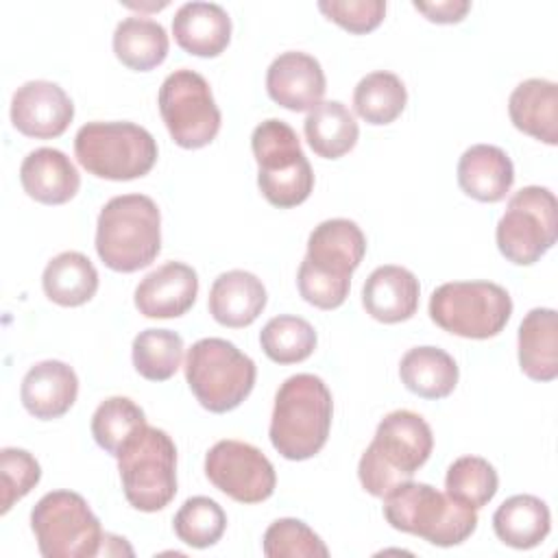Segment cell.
<instances>
[{"label":"cell","mask_w":558,"mask_h":558,"mask_svg":"<svg viewBox=\"0 0 558 558\" xmlns=\"http://www.w3.org/2000/svg\"><path fill=\"white\" fill-rule=\"evenodd\" d=\"M314 327L301 318L281 314L270 318L259 331L262 351L277 364H296L307 360L316 349Z\"/></svg>","instance_id":"obj_34"},{"label":"cell","mask_w":558,"mask_h":558,"mask_svg":"<svg viewBox=\"0 0 558 558\" xmlns=\"http://www.w3.org/2000/svg\"><path fill=\"white\" fill-rule=\"evenodd\" d=\"M366 253V238L362 229L349 218L323 220L307 238V253L299 268L314 275L351 283L353 270L362 264Z\"/></svg>","instance_id":"obj_14"},{"label":"cell","mask_w":558,"mask_h":558,"mask_svg":"<svg viewBox=\"0 0 558 558\" xmlns=\"http://www.w3.org/2000/svg\"><path fill=\"white\" fill-rule=\"evenodd\" d=\"M161 251V214L146 194H122L105 203L96 222V253L116 272H135Z\"/></svg>","instance_id":"obj_3"},{"label":"cell","mask_w":558,"mask_h":558,"mask_svg":"<svg viewBox=\"0 0 558 558\" xmlns=\"http://www.w3.org/2000/svg\"><path fill=\"white\" fill-rule=\"evenodd\" d=\"M174 534L190 547L205 549L216 545L227 530L225 510L209 497H190L177 510L172 521Z\"/></svg>","instance_id":"obj_36"},{"label":"cell","mask_w":558,"mask_h":558,"mask_svg":"<svg viewBox=\"0 0 558 558\" xmlns=\"http://www.w3.org/2000/svg\"><path fill=\"white\" fill-rule=\"evenodd\" d=\"M514 183V166L506 150L493 144L466 148L458 161L460 190L480 203H499Z\"/></svg>","instance_id":"obj_22"},{"label":"cell","mask_w":558,"mask_h":558,"mask_svg":"<svg viewBox=\"0 0 558 558\" xmlns=\"http://www.w3.org/2000/svg\"><path fill=\"white\" fill-rule=\"evenodd\" d=\"M255 377V362L225 338H203L187 349L185 381L214 414L235 410L251 395Z\"/></svg>","instance_id":"obj_6"},{"label":"cell","mask_w":558,"mask_h":558,"mask_svg":"<svg viewBox=\"0 0 558 558\" xmlns=\"http://www.w3.org/2000/svg\"><path fill=\"white\" fill-rule=\"evenodd\" d=\"M44 558H92L100 554L102 527L87 501L72 490L46 493L31 512Z\"/></svg>","instance_id":"obj_10"},{"label":"cell","mask_w":558,"mask_h":558,"mask_svg":"<svg viewBox=\"0 0 558 558\" xmlns=\"http://www.w3.org/2000/svg\"><path fill=\"white\" fill-rule=\"evenodd\" d=\"M196 294V270L183 262H168L137 283L135 307L146 318H177L194 305Z\"/></svg>","instance_id":"obj_17"},{"label":"cell","mask_w":558,"mask_h":558,"mask_svg":"<svg viewBox=\"0 0 558 558\" xmlns=\"http://www.w3.org/2000/svg\"><path fill=\"white\" fill-rule=\"evenodd\" d=\"M519 366L534 381L558 377V314L551 307H534L519 325Z\"/></svg>","instance_id":"obj_25"},{"label":"cell","mask_w":558,"mask_h":558,"mask_svg":"<svg viewBox=\"0 0 558 558\" xmlns=\"http://www.w3.org/2000/svg\"><path fill=\"white\" fill-rule=\"evenodd\" d=\"M126 501L140 512H157L177 495V447L159 427L144 425L118 453Z\"/></svg>","instance_id":"obj_8"},{"label":"cell","mask_w":558,"mask_h":558,"mask_svg":"<svg viewBox=\"0 0 558 558\" xmlns=\"http://www.w3.org/2000/svg\"><path fill=\"white\" fill-rule=\"evenodd\" d=\"M512 316V299L493 281H449L429 296V318L445 331L486 340L497 336Z\"/></svg>","instance_id":"obj_9"},{"label":"cell","mask_w":558,"mask_h":558,"mask_svg":"<svg viewBox=\"0 0 558 558\" xmlns=\"http://www.w3.org/2000/svg\"><path fill=\"white\" fill-rule=\"evenodd\" d=\"M157 105L177 146L194 150L216 140L222 116L209 83L198 72L187 68L170 72L159 87Z\"/></svg>","instance_id":"obj_12"},{"label":"cell","mask_w":558,"mask_h":558,"mask_svg":"<svg viewBox=\"0 0 558 558\" xmlns=\"http://www.w3.org/2000/svg\"><path fill=\"white\" fill-rule=\"evenodd\" d=\"M41 480V466L33 453L17 447H4L0 451V482H2V508L7 514L15 501L26 497Z\"/></svg>","instance_id":"obj_38"},{"label":"cell","mask_w":558,"mask_h":558,"mask_svg":"<svg viewBox=\"0 0 558 558\" xmlns=\"http://www.w3.org/2000/svg\"><path fill=\"white\" fill-rule=\"evenodd\" d=\"M432 449V427L421 414L412 410H395L386 414L357 464L362 488L373 497L388 495L401 482L412 480V475L427 462Z\"/></svg>","instance_id":"obj_2"},{"label":"cell","mask_w":558,"mask_h":558,"mask_svg":"<svg viewBox=\"0 0 558 558\" xmlns=\"http://www.w3.org/2000/svg\"><path fill=\"white\" fill-rule=\"evenodd\" d=\"M264 556L268 558H327L329 549L320 536L303 521L286 517L277 519L264 532L262 543Z\"/></svg>","instance_id":"obj_37"},{"label":"cell","mask_w":558,"mask_h":558,"mask_svg":"<svg viewBox=\"0 0 558 558\" xmlns=\"http://www.w3.org/2000/svg\"><path fill=\"white\" fill-rule=\"evenodd\" d=\"M416 11H421L429 22L436 24H458L471 9L466 0H442V2H412Z\"/></svg>","instance_id":"obj_40"},{"label":"cell","mask_w":558,"mask_h":558,"mask_svg":"<svg viewBox=\"0 0 558 558\" xmlns=\"http://www.w3.org/2000/svg\"><path fill=\"white\" fill-rule=\"evenodd\" d=\"M41 288L52 303L61 307H78L96 294L98 270L87 255L78 251H63L46 264Z\"/></svg>","instance_id":"obj_29"},{"label":"cell","mask_w":558,"mask_h":558,"mask_svg":"<svg viewBox=\"0 0 558 558\" xmlns=\"http://www.w3.org/2000/svg\"><path fill=\"white\" fill-rule=\"evenodd\" d=\"M558 233V203L551 190L527 185L514 192L497 222L495 240L499 253L517 264H536L554 244Z\"/></svg>","instance_id":"obj_11"},{"label":"cell","mask_w":558,"mask_h":558,"mask_svg":"<svg viewBox=\"0 0 558 558\" xmlns=\"http://www.w3.org/2000/svg\"><path fill=\"white\" fill-rule=\"evenodd\" d=\"M20 183L33 201L63 205L76 196L81 174L63 150L44 146L24 157L20 166Z\"/></svg>","instance_id":"obj_20"},{"label":"cell","mask_w":558,"mask_h":558,"mask_svg":"<svg viewBox=\"0 0 558 558\" xmlns=\"http://www.w3.org/2000/svg\"><path fill=\"white\" fill-rule=\"evenodd\" d=\"M331 416L333 399L327 384L312 373H296L275 395L270 442L286 460L314 458L329 438Z\"/></svg>","instance_id":"obj_1"},{"label":"cell","mask_w":558,"mask_h":558,"mask_svg":"<svg viewBox=\"0 0 558 558\" xmlns=\"http://www.w3.org/2000/svg\"><path fill=\"white\" fill-rule=\"evenodd\" d=\"M172 35L194 57H218L231 41V17L216 2H185L172 17Z\"/></svg>","instance_id":"obj_23"},{"label":"cell","mask_w":558,"mask_h":558,"mask_svg":"<svg viewBox=\"0 0 558 558\" xmlns=\"http://www.w3.org/2000/svg\"><path fill=\"white\" fill-rule=\"evenodd\" d=\"M403 386L423 399H445L458 386L456 360L438 347H414L399 364Z\"/></svg>","instance_id":"obj_27"},{"label":"cell","mask_w":558,"mask_h":558,"mask_svg":"<svg viewBox=\"0 0 558 558\" xmlns=\"http://www.w3.org/2000/svg\"><path fill=\"white\" fill-rule=\"evenodd\" d=\"M78 377L61 360H44L31 366L22 379L20 399L26 412L39 421L63 416L76 401Z\"/></svg>","instance_id":"obj_18"},{"label":"cell","mask_w":558,"mask_h":558,"mask_svg":"<svg viewBox=\"0 0 558 558\" xmlns=\"http://www.w3.org/2000/svg\"><path fill=\"white\" fill-rule=\"evenodd\" d=\"M170 39L166 28L144 15L124 17L113 31V52L122 65L135 72H148L168 57Z\"/></svg>","instance_id":"obj_28"},{"label":"cell","mask_w":558,"mask_h":558,"mask_svg":"<svg viewBox=\"0 0 558 558\" xmlns=\"http://www.w3.org/2000/svg\"><path fill=\"white\" fill-rule=\"evenodd\" d=\"M512 124L549 146L558 144V85L547 78L519 83L508 98Z\"/></svg>","instance_id":"obj_24"},{"label":"cell","mask_w":558,"mask_h":558,"mask_svg":"<svg viewBox=\"0 0 558 558\" xmlns=\"http://www.w3.org/2000/svg\"><path fill=\"white\" fill-rule=\"evenodd\" d=\"M72 118V98L52 81H28L17 87L11 98V122L26 137H59L70 126Z\"/></svg>","instance_id":"obj_15"},{"label":"cell","mask_w":558,"mask_h":558,"mask_svg":"<svg viewBox=\"0 0 558 558\" xmlns=\"http://www.w3.org/2000/svg\"><path fill=\"white\" fill-rule=\"evenodd\" d=\"M327 89L325 72L307 52L290 50L279 54L266 72L268 96L288 111H312L323 102Z\"/></svg>","instance_id":"obj_16"},{"label":"cell","mask_w":558,"mask_h":558,"mask_svg":"<svg viewBox=\"0 0 558 558\" xmlns=\"http://www.w3.org/2000/svg\"><path fill=\"white\" fill-rule=\"evenodd\" d=\"M421 286L414 272L386 264L375 268L362 288V305L375 320L392 325L412 318L418 310Z\"/></svg>","instance_id":"obj_19"},{"label":"cell","mask_w":558,"mask_h":558,"mask_svg":"<svg viewBox=\"0 0 558 558\" xmlns=\"http://www.w3.org/2000/svg\"><path fill=\"white\" fill-rule=\"evenodd\" d=\"M133 366L148 381L170 379L183 360V338L170 329H144L135 336Z\"/></svg>","instance_id":"obj_33"},{"label":"cell","mask_w":558,"mask_h":558,"mask_svg":"<svg viewBox=\"0 0 558 558\" xmlns=\"http://www.w3.org/2000/svg\"><path fill=\"white\" fill-rule=\"evenodd\" d=\"M318 11L353 35L375 31L386 15L384 0H320Z\"/></svg>","instance_id":"obj_39"},{"label":"cell","mask_w":558,"mask_h":558,"mask_svg":"<svg viewBox=\"0 0 558 558\" xmlns=\"http://www.w3.org/2000/svg\"><path fill=\"white\" fill-rule=\"evenodd\" d=\"M499 477L495 466L480 456H462L451 462L445 475V488L451 499L473 510L484 508L497 493Z\"/></svg>","instance_id":"obj_35"},{"label":"cell","mask_w":558,"mask_h":558,"mask_svg":"<svg viewBox=\"0 0 558 558\" xmlns=\"http://www.w3.org/2000/svg\"><path fill=\"white\" fill-rule=\"evenodd\" d=\"M408 105L403 81L386 70H377L360 78L353 89V109L368 124L381 126L395 122Z\"/></svg>","instance_id":"obj_31"},{"label":"cell","mask_w":558,"mask_h":558,"mask_svg":"<svg viewBox=\"0 0 558 558\" xmlns=\"http://www.w3.org/2000/svg\"><path fill=\"white\" fill-rule=\"evenodd\" d=\"M303 133L318 157L340 159L357 144L360 126L347 105L340 100H323L307 113Z\"/></svg>","instance_id":"obj_30"},{"label":"cell","mask_w":558,"mask_h":558,"mask_svg":"<svg viewBox=\"0 0 558 558\" xmlns=\"http://www.w3.org/2000/svg\"><path fill=\"white\" fill-rule=\"evenodd\" d=\"M266 288L248 270H227L209 288L207 307L216 323L240 329L255 323L266 307Z\"/></svg>","instance_id":"obj_21"},{"label":"cell","mask_w":558,"mask_h":558,"mask_svg":"<svg viewBox=\"0 0 558 558\" xmlns=\"http://www.w3.org/2000/svg\"><path fill=\"white\" fill-rule=\"evenodd\" d=\"M384 499L386 521L438 547L464 543L477 527V510L423 482H401Z\"/></svg>","instance_id":"obj_4"},{"label":"cell","mask_w":558,"mask_h":558,"mask_svg":"<svg viewBox=\"0 0 558 558\" xmlns=\"http://www.w3.org/2000/svg\"><path fill=\"white\" fill-rule=\"evenodd\" d=\"M493 530L504 545L532 549L547 538L551 530V514L541 497L512 495L495 510Z\"/></svg>","instance_id":"obj_26"},{"label":"cell","mask_w":558,"mask_h":558,"mask_svg":"<svg viewBox=\"0 0 558 558\" xmlns=\"http://www.w3.org/2000/svg\"><path fill=\"white\" fill-rule=\"evenodd\" d=\"M74 155L98 179L133 181L153 170L157 142L133 122H87L76 131Z\"/></svg>","instance_id":"obj_7"},{"label":"cell","mask_w":558,"mask_h":558,"mask_svg":"<svg viewBox=\"0 0 558 558\" xmlns=\"http://www.w3.org/2000/svg\"><path fill=\"white\" fill-rule=\"evenodd\" d=\"M207 480L240 504L266 501L277 486L272 462L242 440H218L205 456Z\"/></svg>","instance_id":"obj_13"},{"label":"cell","mask_w":558,"mask_h":558,"mask_svg":"<svg viewBox=\"0 0 558 558\" xmlns=\"http://www.w3.org/2000/svg\"><path fill=\"white\" fill-rule=\"evenodd\" d=\"M253 157L257 161V185L264 198L290 209L305 203L314 190L312 166L301 150L294 129L277 118H268L253 129Z\"/></svg>","instance_id":"obj_5"},{"label":"cell","mask_w":558,"mask_h":558,"mask_svg":"<svg viewBox=\"0 0 558 558\" xmlns=\"http://www.w3.org/2000/svg\"><path fill=\"white\" fill-rule=\"evenodd\" d=\"M146 425L144 410L129 397L105 399L92 416V436L100 449L118 458L122 447Z\"/></svg>","instance_id":"obj_32"}]
</instances>
